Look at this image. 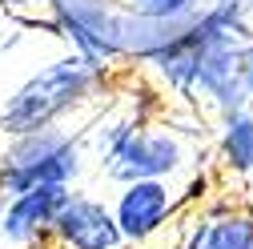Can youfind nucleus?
<instances>
[{
    "instance_id": "f257e3e1",
    "label": "nucleus",
    "mask_w": 253,
    "mask_h": 249,
    "mask_svg": "<svg viewBox=\"0 0 253 249\" xmlns=\"http://www.w3.org/2000/svg\"><path fill=\"white\" fill-rule=\"evenodd\" d=\"M97 165L109 181H189L205 165V145L177 121L145 117L137 109L105 117L97 129Z\"/></svg>"
},
{
    "instance_id": "f03ea898",
    "label": "nucleus",
    "mask_w": 253,
    "mask_h": 249,
    "mask_svg": "<svg viewBox=\"0 0 253 249\" xmlns=\"http://www.w3.org/2000/svg\"><path fill=\"white\" fill-rule=\"evenodd\" d=\"M113 88V69L92 65L77 52H60L28 73L4 101H0V137H20L33 129H52L69 117L97 105Z\"/></svg>"
},
{
    "instance_id": "7ed1b4c3",
    "label": "nucleus",
    "mask_w": 253,
    "mask_h": 249,
    "mask_svg": "<svg viewBox=\"0 0 253 249\" xmlns=\"http://www.w3.org/2000/svg\"><path fill=\"white\" fill-rule=\"evenodd\" d=\"M84 137H88L84 129H65V124L4 137V145H0V201L28 189H44V185L73 189L88 165Z\"/></svg>"
},
{
    "instance_id": "20e7f679",
    "label": "nucleus",
    "mask_w": 253,
    "mask_h": 249,
    "mask_svg": "<svg viewBox=\"0 0 253 249\" xmlns=\"http://www.w3.org/2000/svg\"><path fill=\"white\" fill-rule=\"evenodd\" d=\"M129 8L121 0H48L41 28L65 41L69 52L105 69H121V33Z\"/></svg>"
},
{
    "instance_id": "39448f33",
    "label": "nucleus",
    "mask_w": 253,
    "mask_h": 249,
    "mask_svg": "<svg viewBox=\"0 0 253 249\" xmlns=\"http://www.w3.org/2000/svg\"><path fill=\"white\" fill-rule=\"evenodd\" d=\"M109 209L117 217L125 245H145L161 237L169 225H177L185 209V193L173 181H129V185H117V197Z\"/></svg>"
},
{
    "instance_id": "423d86ee",
    "label": "nucleus",
    "mask_w": 253,
    "mask_h": 249,
    "mask_svg": "<svg viewBox=\"0 0 253 249\" xmlns=\"http://www.w3.org/2000/svg\"><path fill=\"white\" fill-rule=\"evenodd\" d=\"M48 241L56 249H125V237L117 229L113 209L84 189H69L60 201Z\"/></svg>"
},
{
    "instance_id": "0eeeda50",
    "label": "nucleus",
    "mask_w": 253,
    "mask_h": 249,
    "mask_svg": "<svg viewBox=\"0 0 253 249\" xmlns=\"http://www.w3.org/2000/svg\"><path fill=\"white\" fill-rule=\"evenodd\" d=\"M65 193L69 189H60V185H44V189H28V193H16V197H4L0 201V241L12 245V249L44 245Z\"/></svg>"
},
{
    "instance_id": "6e6552de",
    "label": "nucleus",
    "mask_w": 253,
    "mask_h": 249,
    "mask_svg": "<svg viewBox=\"0 0 253 249\" xmlns=\"http://www.w3.org/2000/svg\"><path fill=\"white\" fill-rule=\"evenodd\" d=\"M177 249H253V213L229 197L205 201L181 229Z\"/></svg>"
},
{
    "instance_id": "1a4fd4ad",
    "label": "nucleus",
    "mask_w": 253,
    "mask_h": 249,
    "mask_svg": "<svg viewBox=\"0 0 253 249\" xmlns=\"http://www.w3.org/2000/svg\"><path fill=\"white\" fill-rule=\"evenodd\" d=\"M213 161L229 181H253V105L213 117Z\"/></svg>"
},
{
    "instance_id": "9d476101",
    "label": "nucleus",
    "mask_w": 253,
    "mask_h": 249,
    "mask_svg": "<svg viewBox=\"0 0 253 249\" xmlns=\"http://www.w3.org/2000/svg\"><path fill=\"white\" fill-rule=\"evenodd\" d=\"M129 12L149 16V20H189L197 16L209 0H121Z\"/></svg>"
},
{
    "instance_id": "9b49d317",
    "label": "nucleus",
    "mask_w": 253,
    "mask_h": 249,
    "mask_svg": "<svg viewBox=\"0 0 253 249\" xmlns=\"http://www.w3.org/2000/svg\"><path fill=\"white\" fill-rule=\"evenodd\" d=\"M0 8L16 20H24V24H41L44 12H48V0H0Z\"/></svg>"
},
{
    "instance_id": "f8f14e48",
    "label": "nucleus",
    "mask_w": 253,
    "mask_h": 249,
    "mask_svg": "<svg viewBox=\"0 0 253 249\" xmlns=\"http://www.w3.org/2000/svg\"><path fill=\"white\" fill-rule=\"evenodd\" d=\"M237 77H241L245 97H249V105H253V37H245L241 48H237Z\"/></svg>"
},
{
    "instance_id": "ddd939ff",
    "label": "nucleus",
    "mask_w": 253,
    "mask_h": 249,
    "mask_svg": "<svg viewBox=\"0 0 253 249\" xmlns=\"http://www.w3.org/2000/svg\"><path fill=\"white\" fill-rule=\"evenodd\" d=\"M237 4H241V12H245V16L253 20V0H237Z\"/></svg>"
},
{
    "instance_id": "4468645a",
    "label": "nucleus",
    "mask_w": 253,
    "mask_h": 249,
    "mask_svg": "<svg viewBox=\"0 0 253 249\" xmlns=\"http://www.w3.org/2000/svg\"><path fill=\"white\" fill-rule=\"evenodd\" d=\"M0 249H8V245H4V241H0Z\"/></svg>"
}]
</instances>
